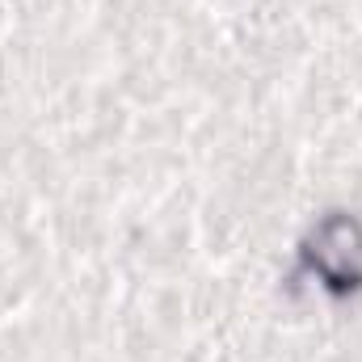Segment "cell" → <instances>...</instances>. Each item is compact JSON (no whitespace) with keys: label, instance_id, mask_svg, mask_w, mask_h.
Listing matches in <instances>:
<instances>
[{"label":"cell","instance_id":"1","mask_svg":"<svg viewBox=\"0 0 362 362\" xmlns=\"http://www.w3.org/2000/svg\"><path fill=\"white\" fill-rule=\"evenodd\" d=\"M308 262H312V270L320 274L333 291L358 286V278H362V232H358V223L346 219V215L325 219V223L316 228V236H312Z\"/></svg>","mask_w":362,"mask_h":362}]
</instances>
